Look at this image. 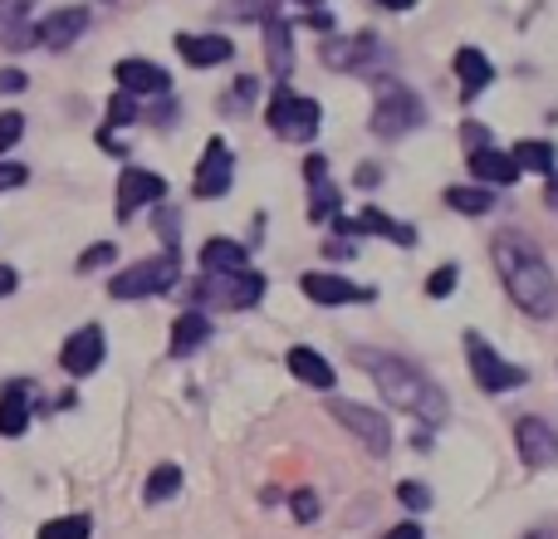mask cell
Segmentation results:
<instances>
[{"mask_svg":"<svg viewBox=\"0 0 558 539\" xmlns=\"http://www.w3.org/2000/svg\"><path fill=\"white\" fill-rule=\"evenodd\" d=\"M15 285H20V275H15V270H10V265H0V299H5V295H15Z\"/></svg>","mask_w":558,"mask_h":539,"instance_id":"obj_46","label":"cell"},{"mask_svg":"<svg viewBox=\"0 0 558 539\" xmlns=\"http://www.w3.org/2000/svg\"><path fill=\"white\" fill-rule=\"evenodd\" d=\"M422 123H426V108L407 84H387L383 98L373 104V118H367V128H373L383 143H397V137H407L412 128H422Z\"/></svg>","mask_w":558,"mask_h":539,"instance_id":"obj_5","label":"cell"},{"mask_svg":"<svg viewBox=\"0 0 558 539\" xmlns=\"http://www.w3.org/2000/svg\"><path fill=\"white\" fill-rule=\"evenodd\" d=\"M202 270L206 275H235V270H251V251L241 241H226V236H211L202 245Z\"/></svg>","mask_w":558,"mask_h":539,"instance_id":"obj_23","label":"cell"},{"mask_svg":"<svg viewBox=\"0 0 558 539\" xmlns=\"http://www.w3.org/2000/svg\"><path fill=\"white\" fill-rule=\"evenodd\" d=\"M397 501H402L412 515H422V511H432V486H422V481H402V486H397Z\"/></svg>","mask_w":558,"mask_h":539,"instance_id":"obj_33","label":"cell"},{"mask_svg":"<svg viewBox=\"0 0 558 539\" xmlns=\"http://www.w3.org/2000/svg\"><path fill=\"white\" fill-rule=\"evenodd\" d=\"M177 270H182V255H153V261H137L128 270H118L108 279V295L113 299H153V295H167L177 285Z\"/></svg>","mask_w":558,"mask_h":539,"instance_id":"obj_4","label":"cell"},{"mask_svg":"<svg viewBox=\"0 0 558 539\" xmlns=\"http://www.w3.org/2000/svg\"><path fill=\"white\" fill-rule=\"evenodd\" d=\"M167 202V182L157 172H147V167H123V177H118V221H133L143 206H157Z\"/></svg>","mask_w":558,"mask_h":539,"instance_id":"obj_10","label":"cell"},{"mask_svg":"<svg viewBox=\"0 0 558 539\" xmlns=\"http://www.w3.org/2000/svg\"><path fill=\"white\" fill-rule=\"evenodd\" d=\"M456 285H461V270H456V265H436L432 279H426V295L446 299V295H456Z\"/></svg>","mask_w":558,"mask_h":539,"instance_id":"obj_34","label":"cell"},{"mask_svg":"<svg viewBox=\"0 0 558 539\" xmlns=\"http://www.w3.org/2000/svg\"><path fill=\"white\" fill-rule=\"evenodd\" d=\"M377 5H383V10H412L416 0H377Z\"/></svg>","mask_w":558,"mask_h":539,"instance_id":"obj_49","label":"cell"},{"mask_svg":"<svg viewBox=\"0 0 558 539\" xmlns=\"http://www.w3.org/2000/svg\"><path fill=\"white\" fill-rule=\"evenodd\" d=\"M294 5H324V0H294Z\"/></svg>","mask_w":558,"mask_h":539,"instance_id":"obj_51","label":"cell"},{"mask_svg":"<svg viewBox=\"0 0 558 539\" xmlns=\"http://www.w3.org/2000/svg\"><path fill=\"white\" fill-rule=\"evenodd\" d=\"M514 446H520V462L530 471H549L558 466V427L544 417H520L514 422Z\"/></svg>","mask_w":558,"mask_h":539,"instance_id":"obj_9","label":"cell"},{"mask_svg":"<svg viewBox=\"0 0 558 539\" xmlns=\"http://www.w3.org/2000/svg\"><path fill=\"white\" fill-rule=\"evenodd\" d=\"M29 79L20 74V69H0V94H25Z\"/></svg>","mask_w":558,"mask_h":539,"instance_id":"obj_40","label":"cell"},{"mask_svg":"<svg viewBox=\"0 0 558 539\" xmlns=\"http://www.w3.org/2000/svg\"><path fill=\"white\" fill-rule=\"evenodd\" d=\"M465 358H471V373L475 383L485 387V393H514V387L530 383V368L510 363V358H500L490 344H485V334H465Z\"/></svg>","mask_w":558,"mask_h":539,"instance_id":"obj_7","label":"cell"},{"mask_svg":"<svg viewBox=\"0 0 558 539\" xmlns=\"http://www.w3.org/2000/svg\"><path fill=\"white\" fill-rule=\"evenodd\" d=\"M357 363L373 373V383L383 387L387 403L412 412L416 422H426V427L451 422V403H446L441 383H432L416 363H407V358H397V354H367V348H357Z\"/></svg>","mask_w":558,"mask_h":539,"instance_id":"obj_2","label":"cell"},{"mask_svg":"<svg viewBox=\"0 0 558 539\" xmlns=\"http://www.w3.org/2000/svg\"><path fill=\"white\" fill-rule=\"evenodd\" d=\"M231 182H235V157H231V147L221 143V137H211L206 143V153H202V167H196V196H206V202H216V196H226L231 192Z\"/></svg>","mask_w":558,"mask_h":539,"instance_id":"obj_12","label":"cell"},{"mask_svg":"<svg viewBox=\"0 0 558 539\" xmlns=\"http://www.w3.org/2000/svg\"><path fill=\"white\" fill-rule=\"evenodd\" d=\"M29 5H35V0H0V35H5V29H15V25H25Z\"/></svg>","mask_w":558,"mask_h":539,"instance_id":"obj_36","label":"cell"},{"mask_svg":"<svg viewBox=\"0 0 558 539\" xmlns=\"http://www.w3.org/2000/svg\"><path fill=\"white\" fill-rule=\"evenodd\" d=\"M84 29H88V5H64V10H54V15H45V25H39V45L69 49Z\"/></svg>","mask_w":558,"mask_h":539,"instance_id":"obj_19","label":"cell"},{"mask_svg":"<svg viewBox=\"0 0 558 539\" xmlns=\"http://www.w3.org/2000/svg\"><path fill=\"white\" fill-rule=\"evenodd\" d=\"M299 289H304L314 304L333 309V304H363V299H373V289L353 285L348 275H333V270H308L304 279H299Z\"/></svg>","mask_w":558,"mask_h":539,"instance_id":"obj_13","label":"cell"},{"mask_svg":"<svg viewBox=\"0 0 558 539\" xmlns=\"http://www.w3.org/2000/svg\"><path fill=\"white\" fill-rule=\"evenodd\" d=\"M29 182V167L25 163H5L0 157V192H15V187H25Z\"/></svg>","mask_w":558,"mask_h":539,"instance_id":"obj_37","label":"cell"},{"mask_svg":"<svg viewBox=\"0 0 558 539\" xmlns=\"http://www.w3.org/2000/svg\"><path fill=\"white\" fill-rule=\"evenodd\" d=\"M324 255H328V261H348V255H353V241H333V236H328Z\"/></svg>","mask_w":558,"mask_h":539,"instance_id":"obj_44","label":"cell"},{"mask_svg":"<svg viewBox=\"0 0 558 539\" xmlns=\"http://www.w3.org/2000/svg\"><path fill=\"white\" fill-rule=\"evenodd\" d=\"M289 511H294V520H304V525L318 520V495L314 491H299L294 501H289Z\"/></svg>","mask_w":558,"mask_h":539,"instance_id":"obj_39","label":"cell"},{"mask_svg":"<svg viewBox=\"0 0 558 539\" xmlns=\"http://www.w3.org/2000/svg\"><path fill=\"white\" fill-rule=\"evenodd\" d=\"M524 539H554L549 530H534V535H524Z\"/></svg>","mask_w":558,"mask_h":539,"instance_id":"obj_50","label":"cell"},{"mask_svg":"<svg viewBox=\"0 0 558 539\" xmlns=\"http://www.w3.org/2000/svg\"><path fill=\"white\" fill-rule=\"evenodd\" d=\"M157 236H162L167 255H182V216H177L167 202H157Z\"/></svg>","mask_w":558,"mask_h":539,"instance_id":"obj_31","label":"cell"},{"mask_svg":"<svg viewBox=\"0 0 558 539\" xmlns=\"http://www.w3.org/2000/svg\"><path fill=\"white\" fill-rule=\"evenodd\" d=\"M490 255H495V270H500L505 295H510L524 314L539 319V324L558 314V279H554L549 261L539 255V245H530V236L500 231L490 245Z\"/></svg>","mask_w":558,"mask_h":539,"instance_id":"obj_1","label":"cell"},{"mask_svg":"<svg viewBox=\"0 0 558 539\" xmlns=\"http://www.w3.org/2000/svg\"><path fill=\"white\" fill-rule=\"evenodd\" d=\"M29 427V383H10L0 393V436H25Z\"/></svg>","mask_w":558,"mask_h":539,"instance_id":"obj_25","label":"cell"},{"mask_svg":"<svg viewBox=\"0 0 558 539\" xmlns=\"http://www.w3.org/2000/svg\"><path fill=\"white\" fill-rule=\"evenodd\" d=\"M353 182H357V187H377V182H383V167H377V163H363V167L353 172Z\"/></svg>","mask_w":558,"mask_h":539,"instance_id":"obj_42","label":"cell"},{"mask_svg":"<svg viewBox=\"0 0 558 539\" xmlns=\"http://www.w3.org/2000/svg\"><path fill=\"white\" fill-rule=\"evenodd\" d=\"M265 59H270V74L279 84L294 74V29L279 15H265Z\"/></svg>","mask_w":558,"mask_h":539,"instance_id":"obj_21","label":"cell"},{"mask_svg":"<svg viewBox=\"0 0 558 539\" xmlns=\"http://www.w3.org/2000/svg\"><path fill=\"white\" fill-rule=\"evenodd\" d=\"M137 118H143V104L118 88V94L108 98V128H128V123H137Z\"/></svg>","mask_w":558,"mask_h":539,"instance_id":"obj_32","label":"cell"},{"mask_svg":"<svg viewBox=\"0 0 558 539\" xmlns=\"http://www.w3.org/2000/svg\"><path fill=\"white\" fill-rule=\"evenodd\" d=\"M333 231L338 236H383V241H392V245H416V231L412 226H402V221H392L387 212H377V206H367L363 216H333Z\"/></svg>","mask_w":558,"mask_h":539,"instance_id":"obj_15","label":"cell"},{"mask_svg":"<svg viewBox=\"0 0 558 539\" xmlns=\"http://www.w3.org/2000/svg\"><path fill=\"white\" fill-rule=\"evenodd\" d=\"M471 172L481 177L485 187H514V182H520V167H514V157L500 153L495 143L475 147V153H471Z\"/></svg>","mask_w":558,"mask_h":539,"instance_id":"obj_22","label":"cell"},{"mask_svg":"<svg viewBox=\"0 0 558 539\" xmlns=\"http://www.w3.org/2000/svg\"><path fill=\"white\" fill-rule=\"evenodd\" d=\"M206 338H211V314H206V309H186V314H177V324H172V354L177 358L196 354Z\"/></svg>","mask_w":558,"mask_h":539,"instance_id":"obj_24","label":"cell"},{"mask_svg":"<svg viewBox=\"0 0 558 539\" xmlns=\"http://www.w3.org/2000/svg\"><path fill=\"white\" fill-rule=\"evenodd\" d=\"M324 64L328 69H338V74H353V69H363L367 59L377 55V35L373 29H357V35H333V39H324Z\"/></svg>","mask_w":558,"mask_h":539,"instance_id":"obj_16","label":"cell"},{"mask_svg":"<svg viewBox=\"0 0 558 539\" xmlns=\"http://www.w3.org/2000/svg\"><path fill=\"white\" fill-rule=\"evenodd\" d=\"M328 412H333V422H343L348 432H353L373 456H387V452H392V427H387V417H383V412H373L367 403L328 397Z\"/></svg>","mask_w":558,"mask_h":539,"instance_id":"obj_8","label":"cell"},{"mask_svg":"<svg viewBox=\"0 0 558 539\" xmlns=\"http://www.w3.org/2000/svg\"><path fill=\"white\" fill-rule=\"evenodd\" d=\"M88 530H94L88 515H59V520L39 525V539H88Z\"/></svg>","mask_w":558,"mask_h":539,"instance_id":"obj_30","label":"cell"},{"mask_svg":"<svg viewBox=\"0 0 558 539\" xmlns=\"http://www.w3.org/2000/svg\"><path fill=\"white\" fill-rule=\"evenodd\" d=\"M544 206L558 212V172H549V192H544Z\"/></svg>","mask_w":558,"mask_h":539,"instance_id":"obj_48","label":"cell"},{"mask_svg":"<svg viewBox=\"0 0 558 539\" xmlns=\"http://www.w3.org/2000/svg\"><path fill=\"white\" fill-rule=\"evenodd\" d=\"M456 79H461V98H465V104H475V98L490 88L495 69H490V59H485L475 45H461V49H456Z\"/></svg>","mask_w":558,"mask_h":539,"instance_id":"obj_20","label":"cell"},{"mask_svg":"<svg viewBox=\"0 0 558 539\" xmlns=\"http://www.w3.org/2000/svg\"><path fill=\"white\" fill-rule=\"evenodd\" d=\"M177 55L186 59L192 69H211V64H226L235 55V45L226 35H177Z\"/></svg>","mask_w":558,"mask_h":539,"instance_id":"obj_18","label":"cell"},{"mask_svg":"<svg viewBox=\"0 0 558 539\" xmlns=\"http://www.w3.org/2000/svg\"><path fill=\"white\" fill-rule=\"evenodd\" d=\"M461 137H465V147H471V153H475V147L490 143V133H485L481 123H465V128H461Z\"/></svg>","mask_w":558,"mask_h":539,"instance_id":"obj_43","label":"cell"},{"mask_svg":"<svg viewBox=\"0 0 558 539\" xmlns=\"http://www.w3.org/2000/svg\"><path fill=\"white\" fill-rule=\"evenodd\" d=\"M265 299L260 270H235V275H206L192 285V309H255Z\"/></svg>","mask_w":558,"mask_h":539,"instance_id":"obj_3","label":"cell"},{"mask_svg":"<svg viewBox=\"0 0 558 539\" xmlns=\"http://www.w3.org/2000/svg\"><path fill=\"white\" fill-rule=\"evenodd\" d=\"M118 88L123 94H133V98H167L172 94V74H167L162 64H153V59H118Z\"/></svg>","mask_w":558,"mask_h":539,"instance_id":"obj_14","label":"cell"},{"mask_svg":"<svg viewBox=\"0 0 558 539\" xmlns=\"http://www.w3.org/2000/svg\"><path fill=\"white\" fill-rule=\"evenodd\" d=\"M510 157H514V167H520V172H539V177H549L554 163H558L554 143H544V137H524V143H514Z\"/></svg>","mask_w":558,"mask_h":539,"instance_id":"obj_26","label":"cell"},{"mask_svg":"<svg viewBox=\"0 0 558 539\" xmlns=\"http://www.w3.org/2000/svg\"><path fill=\"white\" fill-rule=\"evenodd\" d=\"M113 261H118L113 241H98V245H88V251L78 255V275H88V270H98V265H113Z\"/></svg>","mask_w":558,"mask_h":539,"instance_id":"obj_35","label":"cell"},{"mask_svg":"<svg viewBox=\"0 0 558 539\" xmlns=\"http://www.w3.org/2000/svg\"><path fill=\"white\" fill-rule=\"evenodd\" d=\"M446 206L461 216H485L495 206V192L490 187H446Z\"/></svg>","mask_w":558,"mask_h":539,"instance_id":"obj_28","label":"cell"},{"mask_svg":"<svg viewBox=\"0 0 558 539\" xmlns=\"http://www.w3.org/2000/svg\"><path fill=\"white\" fill-rule=\"evenodd\" d=\"M20 133H25V118H20V113H0V153H10V147L20 143Z\"/></svg>","mask_w":558,"mask_h":539,"instance_id":"obj_38","label":"cell"},{"mask_svg":"<svg viewBox=\"0 0 558 539\" xmlns=\"http://www.w3.org/2000/svg\"><path fill=\"white\" fill-rule=\"evenodd\" d=\"M387 539H426V535L416 520H407V525H397V530H387Z\"/></svg>","mask_w":558,"mask_h":539,"instance_id":"obj_45","label":"cell"},{"mask_svg":"<svg viewBox=\"0 0 558 539\" xmlns=\"http://www.w3.org/2000/svg\"><path fill=\"white\" fill-rule=\"evenodd\" d=\"M284 363H289V373H294L304 387H314V393H333V363H328L318 348L294 344V348L284 354Z\"/></svg>","mask_w":558,"mask_h":539,"instance_id":"obj_17","label":"cell"},{"mask_svg":"<svg viewBox=\"0 0 558 539\" xmlns=\"http://www.w3.org/2000/svg\"><path fill=\"white\" fill-rule=\"evenodd\" d=\"M265 118H270V128H275L279 137H289V143H314L318 123H324V113H318L314 98L294 94L289 84L275 88V98H270V108H265Z\"/></svg>","mask_w":558,"mask_h":539,"instance_id":"obj_6","label":"cell"},{"mask_svg":"<svg viewBox=\"0 0 558 539\" xmlns=\"http://www.w3.org/2000/svg\"><path fill=\"white\" fill-rule=\"evenodd\" d=\"M308 221H333L338 212H343V192H338V187H328V177L324 182H314L308 187Z\"/></svg>","mask_w":558,"mask_h":539,"instance_id":"obj_29","label":"cell"},{"mask_svg":"<svg viewBox=\"0 0 558 539\" xmlns=\"http://www.w3.org/2000/svg\"><path fill=\"white\" fill-rule=\"evenodd\" d=\"M304 25H314V29H328V35H333V15H324V10H308V15H304Z\"/></svg>","mask_w":558,"mask_h":539,"instance_id":"obj_47","label":"cell"},{"mask_svg":"<svg viewBox=\"0 0 558 539\" xmlns=\"http://www.w3.org/2000/svg\"><path fill=\"white\" fill-rule=\"evenodd\" d=\"M104 328L98 324H84V328H74V334L64 338V348H59V368H64L69 378H88L98 363H104Z\"/></svg>","mask_w":558,"mask_h":539,"instance_id":"obj_11","label":"cell"},{"mask_svg":"<svg viewBox=\"0 0 558 539\" xmlns=\"http://www.w3.org/2000/svg\"><path fill=\"white\" fill-rule=\"evenodd\" d=\"M304 177H308V187H314V182H324V177H328V157H324V153H314V157H308V163H304Z\"/></svg>","mask_w":558,"mask_h":539,"instance_id":"obj_41","label":"cell"},{"mask_svg":"<svg viewBox=\"0 0 558 539\" xmlns=\"http://www.w3.org/2000/svg\"><path fill=\"white\" fill-rule=\"evenodd\" d=\"M177 491H182V466L162 462V466H153V476H147L143 501H147V505H162V501H172Z\"/></svg>","mask_w":558,"mask_h":539,"instance_id":"obj_27","label":"cell"}]
</instances>
